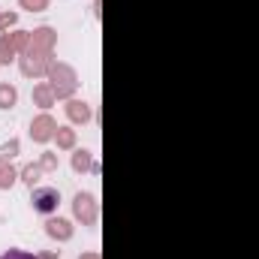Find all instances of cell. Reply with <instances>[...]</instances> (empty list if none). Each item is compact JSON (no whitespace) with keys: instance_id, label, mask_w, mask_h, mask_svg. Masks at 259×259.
Returning a JSON list of instances; mask_svg holds the SVG:
<instances>
[{"instance_id":"1","label":"cell","mask_w":259,"mask_h":259,"mask_svg":"<svg viewBox=\"0 0 259 259\" xmlns=\"http://www.w3.org/2000/svg\"><path fill=\"white\" fill-rule=\"evenodd\" d=\"M30 202H33V211H39V214H55L58 205H61V193H58L55 187H39V190H33Z\"/></svg>"},{"instance_id":"2","label":"cell","mask_w":259,"mask_h":259,"mask_svg":"<svg viewBox=\"0 0 259 259\" xmlns=\"http://www.w3.org/2000/svg\"><path fill=\"white\" fill-rule=\"evenodd\" d=\"M0 259H36L33 253H24V250H6Z\"/></svg>"}]
</instances>
